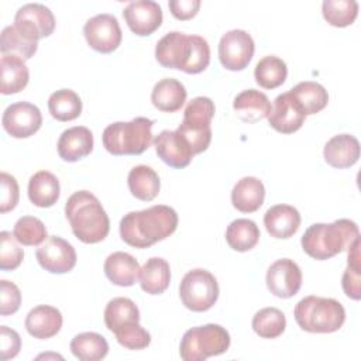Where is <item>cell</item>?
<instances>
[{"label": "cell", "mask_w": 361, "mask_h": 361, "mask_svg": "<svg viewBox=\"0 0 361 361\" xmlns=\"http://www.w3.org/2000/svg\"><path fill=\"white\" fill-rule=\"evenodd\" d=\"M286 63L275 55L264 56L258 61L254 69L255 82L264 89H275L281 86L286 80Z\"/></svg>", "instance_id": "cell-37"}, {"label": "cell", "mask_w": 361, "mask_h": 361, "mask_svg": "<svg viewBox=\"0 0 361 361\" xmlns=\"http://www.w3.org/2000/svg\"><path fill=\"white\" fill-rule=\"evenodd\" d=\"M1 124L6 133L11 137L28 138L39 130L42 124V114L35 104L28 102H17L6 107L1 117Z\"/></svg>", "instance_id": "cell-12"}, {"label": "cell", "mask_w": 361, "mask_h": 361, "mask_svg": "<svg viewBox=\"0 0 361 361\" xmlns=\"http://www.w3.org/2000/svg\"><path fill=\"white\" fill-rule=\"evenodd\" d=\"M178 213L166 204L130 212L120 220L121 240L134 248H148L169 237L178 227Z\"/></svg>", "instance_id": "cell-1"}, {"label": "cell", "mask_w": 361, "mask_h": 361, "mask_svg": "<svg viewBox=\"0 0 361 361\" xmlns=\"http://www.w3.org/2000/svg\"><path fill=\"white\" fill-rule=\"evenodd\" d=\"M357 238H360L357 223L348 219H338L333 223L309 226L302 235L300 244L309 257L324 261L348 250Z\"/></svg>", "instance_id": "cell-4"}, {"label": "cell", "mask_w": 361, "mask_h": 361, "mask_svg": "<svg viewBox=\"0 0 361 361\" xmlns=\"http://www.w3.org/2000/svg\"><path fill=\"white\" fill-rule=\"evenodd\" d=\"M24 258V251L18 245L17 238L10 231L0 233V268L13 271L20 267Z\"/></svg>", "instance_id": "cell-42"}, {"label": "cell", "mask_w": 361, "mask_h": 361, "mask_svg": "<svg viewBox=\"0 0 361 361\" xmlns=\"http://www.w3.org/2000/svg\"><path fill=\"white\" fill-rule=\"evenodd\" d=\"M21 348V337L20 334L7 327L0 326V358L1 361L14 358Z\"/></svg>", "instance_id": "cell-46"}, {"label": "cell", "mask_w": 361, "mask_h": 361, "mask_svg": "<svg viewBox=\"0 0 361 361\" xmlns=\"http://www.w3.org/2000/svg\"><path fill=\"white\" fill-rule=\"evenodd\" d=\"M65 216L72 233L85 244L103 241L110 231V220L100 200L87 190L72 193L65 203Z\"/></svg>", "instance_id": "cell-3"}, {"label": "cell", "mask_w": 361, "mask_h": 361, "mask_svg": "<svg viewBox=\"0 0 361 361\" xmlns=\"http://www.w3.org/2000/svg\"><path fill=\"white\" fill-rule=\"evenodd\" d=\"M123 17L135 35L145 37L161 27L162 8L152 0H135L124 7Z\"/></svg>", "instance_id": "cell-16"}, {"label": "cell", "mask_w": 361, "mask_h": 361, "mask_svg": "<svg viewBox=\"0 0 361 361\" xmlns=\"http://www.w3.org/2000/svg\"><path fill=\"white\" fill-rule=\"evenodd\" d=\"M265 199L264 183L255 176L241 178L231 190V203L241 213L257 212Z\"/></svg>", "instance_id": "cell-25"}, {"label": "cell", "mask_w": 361, "mask_h": 361, "mask_svg": "<svg viewBox=\"0 0 361 361\" xmlns=\"http://www.w3.org/2000/svg\"><path fill=\"white\" fill-rule=\"evenodd\" d=\"M255 51L252 37L244 30H230L220 38L219 59L227 71H243L248 66Z\"/></svg>", "instance_id": "cell-11"}, {"label": "cell", "mask_w": 361, "mask_h": 361, "mask_svg": "<svg viewBox=\"0 0 361 361\" xmlns=\"http://www.w3.org/2000/svg\"><path fill=\"white\" fill-rule=\"evenodd\" d=\"M293 314L298 326L307 333H334L345 320V310L338 300L314 295L300 299Z\"/></svg>", "instance_id": "cell-6"}, {"label": "cell", "mask_w": 361, "mask_h": 361, "mask_svg": "<svg viewBox=\"0 0 361 361\" xmlns=\"http://www.w3.org/2000/svg\"><path fill=\"white\" fill-rule=\"evenodd\" d=\"M49 114L58 121H72L82 113V100L72 89H59L48 99Z\"/></svg>", "instance_id": "cell-34"}, {"label": "cell", "mask_w": 361, "mask_h": 361, "mask_svg": "<svg viewBox=\"0 0 361 361\" xmlns=\"http://www.w3.org/2000/svg\"><path fill=\"white\" fill-rule=\"evenodd\" d=\"M62 327L61 312L49 305H38L31 309L25 317V329L30 336L38 340H47L59 333Z\"/></svg>", "instance_id": "cell-20"}, {"label": "cell", "mask_w": 361, "mask_h": 361, "mask_svg": "<svg viewBox=\"0 0 361 361\" xmlns=\"http://www.w3.org/2000/svg\"><path fill=\"white\" fill-rule=\"evenodd\" d=\"M58 178L49 171H38L28 180V199L37 207H51L59 199Z\"/></svg>", "instance_id": "cell-27"}, {"label": "cell", "mask_w": 361, "mask_h": 361, "mask_svg": "<svg viewBox=\"0 0 361 361\" xmlns=\"http://www.w3.org/2000/svg\"><path fill=\"white\" fill-rule=\"evenodd\" d=\"M141 289L149 295L164 293L171 282V268L166 259L151 257L145 261L140 271Z\"/></svg>", "instance_id": "cell-28"}, {"label": "cell", "mask_w": 361, "mask_h": 361, "mask_svg": "<svg viewBox=\"0 0 361 361\" xmlns=\"http://www.w3.org/2000/svg\"><path fill=\"white\" fill-rule=\"evenodd\" d=\"M152 126L154 121L147 117L109 124L102 135L103 147L111 155H140L154 141Z\"/></svg>", "instance_id": "cell-5"}, {"label": "cell", "mask_w": 361, "mask_h": 361, "mask_svg": "<svg viewBox=\"0 0 361 361\" xmlns=\"http://www.w3.org/2000/svg\"><path fill=\"white\" fill-rule=\"evenodd\" d=\"M214 103L210 97L197 96L188 103L183 111V120L176 131L188 142L193 155L206 151L210 145V123L214 117Z\"/></svg>", "instance_id": "cell-7"}, {"label": "cell", "mask_w": 361, "mask_h": 361, "mask_svg": "<svg viewBox=\"0 0 361 361\" xmlns=\"http://www.w3.org/2000/svg\"><path fill=\"white\" fill-rule=\"evenodd\" d=\"M140 322V310L137 305L128 298H114L104 309V324L114 333L123 326Z\"/></svg>", "instance_id": "cell-35"}, {"label": "cell", "mask_w": 361, "mask_h": 361, "mask_svg": "<svg viewBox=\"0 0 361 361\" xmlns=\"http://www.w3.org/2000/svg\"><path fill=\"white\" fill-rule=\"evenodd\" d=\"M38 264L51 274H66L76 265V251L62 237H48L35 252Z\"/></svg>", "instance_id": "cell-13"}, {"label": "cell", "mask_w": 361, "mask_h": 361, "mask_svg": "<svg viewBox=\"0 0 361 361\" xmlns=\"http://www.w3.org/2000/svg\"><path fill=\"white\" fill-rule=\"evenodd\" d=\"M13 234L20 244L28 245V247L39 245L48 237L45 224L34 216L20 217L14 224Z\"/></svg>", "instance_id": "cell-41"}, {"label": "cell", "mask_w": 361, "mask_h": 361, "mask_svg": "<svg viewBox=\"0 0 361 361\" xmlns=\"http://www.w3.org/2000/svg\"><path fill=\"white\" fill-rule=\"evenodd\" d=\"M38 49V41L23 34L17 27L7 25L1 31L0 51L1 55H16L21 59H30Z\"/></svg>", "instance_id": "cell-36"}, {"label": "cell", "mask_w": 361, "mask_h": 361, "mask_svg": "<svg viewBox=\"0 0 361 361\" xmlns=\"http://www.w3.org/2000/svg\"><path fill=\"white\" fill-rule=\"evenodd\" d=\"M265 282L274 296L289 299L295 296L302 286V271L293 259L281 258L268 268Z\"/></svg>", "instance_id": "cell-15"}, {"label": "cell", "mask_w": 361, "mask_h": 361, "mask_svg": "<svg viewBox=\"0 0 361 361\" xmlns=\"http://www.w3.org/2000/svg\"><path fill=\"white\" fill-rule=\"evenodd\" d=\"M72 354L80 361H99L109 353L107 340L94 331H85L76 334L71 341Z\"/></svg>", "instance_id": "cell-32"}, {"label": "cell", "mask_w": 361, "mask_h": 361, "mask_svg": "<svg viewBox=\"0 0 361 361\" xmlns=\"http://www.w3.org/2000/svg\"><path fill=\"white\" fill-rule=\"evenodd\" d=\"M186 89L182 82L175 78H165L155 83L151 92V102L154 107L165 113H175L186 102Z\"/></svg>", "instance_id": "cell-26"}, {"label": "cell", "mask_w": 361, "mask_h": 361, "mask_svg": "<svg viewBox=\"0 0 361 361\" xmlns=\"http://www.w3.org/2000/svg\"><path fill=\"white\" fill-rule=\"evenodd\" d=\"M114 336L117 343L128 350H144L151 343L149 333L138 322L120 327L114 331Z\"/></svg>", "instance_id": "cell-43"}, {"label": "cell", "mask_w": 361, "mask_h": 361, "mask_svg": "<svg viewBox=\"0 0 361 361\" xmlns=\"http://www.w3.org/2000/svg\"><path fill=\"white\" fill-rule=\"evenodd\" d=\"M103 269L107 279L114 285L133 286L140 279L141 267L131 254L116 251L106 258Z\"/></svg>", "instance_id": "cell-23"}, {"label": "cell", "mask_w": 361, "mask_h": 361, "mask_svg": "<svg viewBox=\"0 0 361 361\" xmlns=\"http://www.w3.org/2000/svg\"><path fill=\"white\" fill-rule=\"evenodd\" d=\"M0 213H7L13 210L20 197V188L14 176H11L7 172L0 173Z\"/></svg>", "instance_id": "cell-44"}, {"label": "cell", "mask_w": 361, "mask_h": 361, "mask_svg": "<svg viewBox=\"0 0 361 361\" xmlns=\"http://www.w3.org/2000/svg\"><path fill=\"white\" fill-rule=\"evenodd\" d=\"M361 267H360V238H357L348 248L347 268L341 278V286L344 293L353 299H361Z\"/></svg>", "instance_id": "cell-39"}, {"label": "cell", "mask_w": 361, "mask_h": 361, "mask_svg": "<svg viewBox=\"0 0 361 361\" xmlns=\"http://www.w3.org/2000/svg\"><path fill=\"white\" fill-rule=\"evenodd\" d=\"M259 240V228L250 219H235L226 230V241L234 251L245 252L252 250Z\"/></svg>", "instance_id": "cell-33"}, {"label": "cell", "mask_w": 361, "mask_h": 361, "mask_svg": "<svg viewBox=\"0 0 361 361\" xmlns=\"http://www.w3.org/2000/svg\"><path fill=\"white\" fill-rule=\"evenodd\" d=\"M267 118L269 126L278 133L292 134L303 126L306 114L290 92H285L275 97L274 106Z\"/></svg>", "instance_id": "cell-17"}, {"label": "cell", "mask_w": 361, "mask_h": 361, "mask_svg": "<svg viewBox=\"0 0 361 361\" xmlns=\"http://www.w3.org/2000/svg\"><path fill=\"white\" fill-rule=\"evenodd\" d=\"M1 85L0 92L3 94H14L21 92L30 80V72L25 61L16 55H1L0 59Z\"/></svg>", "instance_id": "cell-29"}, {"label": "cell", "mask_w": 361, "mask_h": 361, "mask_svg": "<svg viewBox=\"0 0 361 361\" xmlns=\"http://www.w3.org/2000/svg\"><path fill=\"white\" fill-rule=\"evenodd\" d=\"M230 341V334L224 327L209 323L185 331L179 344V354L185 361H204L226 353Z\"/></svg>", "instance_id": "cell-8"}, {"label": "cell", "mask_w": 361, "mask_h": 361, "mask_svg": "<svg viewBox=\"0 0 361 361\" xmlns=\"http://www.w3.org/2000/svg\"><path fill=\"white\" fill-rule=\"evenodd\" d=\"M324 161L337 169L353 166L360 158V142L351 134L331 137L323 149Z\"/></svg>", "instance_id": "cell-21"}, {"label": "cell", "mask_w": 361, "mask_h": 361, "mask_svg": "<svg viewBox=\"0 0 361 361\" xmlns=\"http://www.w3.org/2000/svg\"><path fill=\"white\" fill-rule=\"evenodd\" d=\"M322 13L330 25L347 27L357 18L358 3L355 0H324Z\"/></svg>", "instance_id": "cell-40"}, {"label": "cell", "mask_w": 361, "mask_h": 361, "mask_svg": "<svg viewBox=\"0 0 361 361\" xmlns=\"http://www.w3.org/2000/svg\"><path fill=\"white\" fill-rule=\"evenodd\" d=\"M155 58L164 68L195 75L209 66L210 47L200 35L171 31L157 42Z\"/></svg>", "instance_id": "cell-2"}, {"label": "cell", "mask_w": 361, "mask_h": 361, "mask_svg": "<svg viewBox=\"0 0 361 361\" xmlns=\"http://www.w3.org/2000/svg\"><path fill=\"white\" fill-rule=\"evenodd\" d=\"M152 142L157 155L171 168H185L193 158L190 147L176 130H162Z\"/></svg>", "instance_id": "cell-18"}, {"label": "cell", "mask_w": 361, "mask_h": 361, "mask_svg": "<svg viewBox=\"0 0 361 361\" xmlns=\"http://www.w3.org/2000/svg\"><path fill=\"white\" fill-rule=\"evenodd\" d=\"M168 7L175 18L185 21V20L193 18L197 14L200 8V1L199 0H169Z\"/></svg>", "instance_id": "cell-47"}, {"label": "cell", "mask_w": 361, "mask_h": 361, "mask_svg": "<svg viewBox=\"0 0 361 361\" xmlns=\"http://www.w3.org/2000/svg\"><path fill=\"white\" fill-rule=\"evenodd\" d=\"M251 326L259 337L276 338L285 331L286 317L276 307H264L254 314Z\"/></svg>", "instance_id": "cell-38"}, {"label": "cell", "mask_w": 361, "mask_h": 361, "mask_svg": "<svg viewBox=\"0 0 361 361\" xmlns=\"http://www.w3.org/2000/svg\"><path fill=\"white\" fill-rule=\"evenodd\" d=\"M264 226L274 238H290L300 226V214L290 204H275L265 212Z\"/></svg>", "instance_id": "cell-22"}, {"label": "cell", "mask_w": 361, "mask_h": 361, "mask_svg": "<svg viewBox=\"0 0 361 361\" xmlns=\"http://www.w3.org/2000/svg\"><path fill=\"white\" fill-rule=\"evenodd\" d=\"M289 92L299 103L300 109L306 116L322 111L329 103V93L326 87L317 82H300L296 86H293Z\"/></svg>", "instance_id": "cell-31"}, {"label": "cell", "mask_w": 361, "mask_h": 361, "mask_svg": "<svg viewBox=\"0 0 361 361\" xmlns=\"http://www.w3.org/2000/svg\"><path fill=\"white\" fill-rule=\"evenodd\" d=\"M179 296L186 309L192 312H206L217 302V279L206 269H192L186 272L180 281Z\"/></svg>", "instance_id": "cell-9"}, {"label": "cell", "mask_w": 361, "mask_h": 361, "mask_svg": "<svg viewBox=\"0 0 361 361\" xmlns=\"http://www.w3.org/2000/svg\"><path fill=\"white\" fill-rule=\"evenodd\" d=\"M93 134L87 127L75 126L65 130L58 140V154L66 162H76L93 151Z\"/></svg>", "instance_id": "cell-19"}, {"label": "cell", "mask_w": 361, "mask_h": 361, "mask_svg": "<svg viewBox=\"0 0 361 361\" xmlns=\"http://www.w3.org/2000/svg\"><path fill=\"white\" fill-rule=\"evenodd\" d=\"M13 25L31 39L38 41L54 32L55 17L47 6L41 3H28L17 10Z\"/></svg>", "instance_id": "cell-14"}, {"label": "cell", "mask_w": 361, "mask_h": 361, "mask_svg": "<svg viewBox=\"0 0 361 361\" xmlns=\"http://www.w3.org/2000/svg\"><path fill=\"white\" fill-rule=\"evenodd\" d=\"M21 305V292L18 286L7 279L0 281V314L8 316L16 313Z\"/></svg>", "instance_id": "cell-45"}, {"label": "cell", "mask_w": 361, "mask_h": 361, "mask_svg": "<svg viewBox=\"0 0 361 361\" xmlns=\"http://www.w3.org/2000/svg\"><path fill=\"white\" fill-rule=\"evenodd\" d=\"M233 109L240 120L257 123L269 116L272 106L265 93L257 89H247L234 97Z\"/></svg>", "instance_id": "cell-24"}, {"label": "cell", "mask_w": 361, "mask_h": 361, "mask_svg": "<svg viewBox=\"0 0 361 361\" xmlns=\"http://www.w3.org/2000/svg\"><path fill=\"white\" fill-rule=\"evenodd\" d=\"M127 183L131 195L144 202L155 199L161 189V180L158 173L148 165L134 166L128 172Z\"/></svg>", "instance_id": "cell-30"}, {"label": "cell", "mask_w": 361, "mask_h": 361, "mask_svg": "<svg viewBox=\"0 0 361 361\" xmlns=\"http://www.w3.org/2000/svg\"><path fill=\"white\" fill-rule=\"evenodd\" d=\"M83 35L89 47L102 54H110L118 48L123 32L116 16L109 13L96 14L83 25Z\"/></svg>", "instance_id": "cell-10"}]
</instances>
